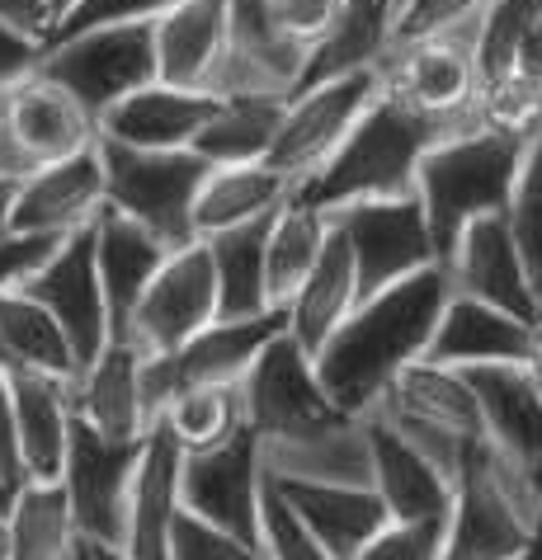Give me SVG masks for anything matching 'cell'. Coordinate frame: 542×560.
<instances>
[{"mask_svg": "<svg viewBox=\"0 0 542 560\" xmlns=\"http://www.w3.org/2000/svg\"><path fill=\"white\" fill-rule=\"evenodd\" d=\"M448 298H453V283H448L443 264L415 269L359 298V306L339 320V330L312 353L321 392L345 415L373 410L396 372L425 358Z\"/></svg>", "mask_w": 542, "mask_h": 560, "instance_id": "cell-1", "label": "cell"}, {"mask_svg": "<svg viewBox=\"0 0 542 560\" xmlns=\"http://www.w3.org/2000/svg\"><path fill=\"white\" fill-rule=\"evenodd\" d=\"M529 132L505 128V122H482V128L439 137V142L420 155L415 194H420L434 259L439 264H448L468 222H476V217H486V212H505L519 161H523V147H529Z\"/></svg>", "mask_w": 542, "mask_h": 560, "instance_id": "cell-2", "label": "cell"}, {"mask_svg": "<svg viewBox=\"0 0 542 560\" xmlns=\"http://www.w3.org/2000/svg\"><path fill=\"white\" fill-rule=\"evenodd\" d=\"M448 137L439 122L396 104L392 95H378L368 114L354 122L325 161L307 179L292 184L298 203H312L321 212H335L359 198H401L415 194V170L420 155Z\"/></svg>", "mask_w": 542, "mask_h": 560, "instance_id": "cell-3", "label": "cell"}, {"mask_svg": "<svg viewBox=\"0 0 542 560\" xmlns=\"http://www.w3.org/2000/svg\"><path fill=\"white\" fill-rule=\"evenodd\" d=\"M104 165V203L118 208L123 217L142 222L151 236L170 250L198 241L194 236V198L208 175V161L189 147L175 151H147V147H123L100 137L95 142Z\"/></svg>", "mask_w": 542, "mask_h": 560, "instance_id": "cell-4", "label": "cell"}, {"mask_svg": "<svg viewBox=\"0 0 542 560\" xmlns=\"http://www.w3.org/2000/svg\"><path fill=\"white\" fill-rule=\"evenodd\" d=\"M38 75H48L67 95L95 118L114 108L123 95L157 81V38L151 20L137 24H100L67 38H48L38 57Z\"/></svg>", "mask_w": 542, "mask_h": 560, "instance_id": "cell-5", "label": "cell"}, {"mask_svg": "<svg viewBox=\"0 0 542 560\" xmlns=\"http://www.w3.org/2000/svg\"><path fill=\"white\" fill-rule=\"evenodd\" d=\"M476 20V14H472ZM472 20L443 34L401 43L382 57V95L434 118L443 132L482 128L476 108V57H472Z\"/></svg>", "mask_w": 542, "mask_h": 560, "instance_id": "cell-6", "label": "cell"}, {"mask_svg": "<svg viewBox=\"0 0 542 560\" xmlns=\"http://www.w3.org/2000/svg\"><path fill=\"white\" fill-rule=\"evenodd\" d=\"M245 429L265 443H284L298 433H316L335 419H345V410L321 392L316 363L288 330H278L265 349L255 353V363L245 368V377L237 382Z\"/></svg>", "mask_w": 542, "mask_h": 560, "instance_id": "cell-7", "label": "cell"}, {"mask_svg": "<svg viewBox=\"0 0 542 560\" xmlns=\"http://www.w3.org/2000/svg\"><path fill=\"white\" fill-rule=\"evenodd\" d=\"M142 439H108V433L90 429L85 419H71V439H67L57 486L67 494V509L81 541L123 547L128 486H132L137 457H142Z\"/></svg>", "mask_w": 542, "mask_h": 560, "instance_id": "cell-8", "label": "cell"}, {"mask_svg": "<svg viewBox=\"0 0 542 560\" xmlns=\"http://www.w3.org/2000/svg\"><path fill=\"white\" fill-rule=\"evenodd\" d=\"M284 330V311H265V316L245 320H208L198 335H189L180 349L170 353H142V400L147 415L157 424L165 400L184 392V386H227L241 382L245 368L255 363V353Z\"/></svg>", "mask_w": 542, "mask_h": 560, "instance_id": "cell-9", "label": "cell"}, {"mask_svg": "<svg viewBox=\"0 0 542 560\" xmlns=\"http://www.w3.org/2000/svg\"><path fill=\"white\" fill-rule=\"evenodd\" d=\"M378 95H382V67L331 75V81L292 90L265 161L278 170V175H288L292 184L307 179L325 155L345 142V132L368 114V104Z\"/></svg>", "mask_w": 542, "mask_h": 560, "instance_id": "cell-10", "label": "cell"}, {"mask_svg": "<svg viewBox=\"0 0 542 560\" xmlns=\"http://www.w3.org/2000/svg\"><path fill=\"white\" fill-rule=\"evenodd\" d=\"M325 217L345 231L364 298L368 292H378V288H387V283H396V278L415 273V269L439 264L434 259V241H429L420 194L359 198V203H345V208H335Z\"/></svg>", "mask_w": 542, "mask_h": 560, "instance_id": "cell-11", "label": "cell"}, {"mask_svg": "<svg viewBox=\"0 0 542 560\" xmlns=\"http://www.w3.org/2000/svg\"><path fill=\"white\" fill-rule=\"evenodd\" d=\"M217 320V278L204 241H189L161 259L147 292L128 316V345L137 353H170Z\"/></svg>", "mask_w": 542, "mask_h": 560, "instance_id": "cell-12", "label": "cell"}, {"mask_svg": "<svg viewBox=\"0 0 542 560\" xmlns=\"http://www.w3.org/2000/svg\"><path fill=\"white\" fill-rule=\"evenodd\" d=\"M0 142H5V161L14 175H28L38 165L90 151L100 142V128L61 85L28 71L20 85L0 95Z\"/></svg>", "mask_w": 542, "mask_h": 560, "instance_id": "cell-13", "label": "cell"}, {"mask_svg": "<svg viewBox=\"0 0 542 560\" xmlns=\"http://www.w3.org/2000/svg\"><path fill=\"white\" fill-rule=\"evenodd\" d=\"M260 490H265V453L251 429L231 433L217 447L184 453L180 466V504L194 509L198 518L227 527L245 547H255L260 523Z\"/></svg>", "mask_w": 542, "mask_h": 560, "instance_id": "cell-14", "label": "cell"}, {"mask_svg": "<svg viewBox=\"0 0 542 560\" xmlns=\"http://www.w3.org/2000/svg\"><path fill=\"white\" fill-rule=\"evenodd\" d=\"M28 298L48 306V316L61 325L76 353V368L95 363V353L108 345V311L95 273V231L81 226L57 241V250L20 283Z\"/></svg>", "mask_w": 542, "mask_h": 560, "instance_id": "cell-15", "label": "cell"}, {"mask_svg": "<svg viewBox=\"0 0 542 560\" xmlns=\"http://www.w3.org/2000/svg\"><path fill=\"white\" fill-rule=\"evenodd\" d=\"M443 269H448L453 292H462V298L500 306L523 325L542 320V298L533 292V278L519 259V245L509 236L505 212H486V217H476V222L462 226V236H458Z\"/></svg>", "mask_w": 542, "mask_h": 560, "instance_id": "cell-16", "label": "cell"}, {"mask_svg": "<svg viewBox=\"0 0 542 560\" xmlns=\"http://www.w3.org/2000/svg\"><path fill=\"white\" fill-rule=\"evenodd\" d=\"M104 208V165L100 151H76L67 161L38 165L20 175L10 208V231L24 236H71L90 226Z\"/></svg>", "mask_w": 542, "mask_h": 560, "instance_id": "cell-17", "label": "cell"}, {"mask_svg": "<svg viewBox=\"0 0 542 560\" xmlns=\"http://www.w3.org/2000/svg\"><path fill=\"white\" fill-rule=\"evenodd\" d=\"M368 439V486L392 518H448L453 480L434 466L420 447H411L378 410L359 415Z\"/></svg>", "mask_w": 542, "mask_h": 560, "instance_id": "cell-18", "label": "cell"}, {"mask_svg": "<svg viewBox=\"0 0 542 560\" xmlns=\"http://www.w3.org/2000/svg\"><path fill=\"white\" fill-rule=\"evenodd\" d=\"M482 406L486 443H495L509 462L542 476V386L523 363H486L462 368Z\"/></svg>", "mask_w": 542, "mask_h": 560, "instance_id": "cell-19", "label": "cell"}, {"mask_svg": "<svg viewBox=\"0 0 542 560\" xmlns=\"http://www.w3.org/2000/svg\"><path fill=\"white\" fill-rule=\"evenodd\" d=\"M373 410L420 429H439L448 439H486L482 406H476L468 372L429 363V358H415V363L401 368Z\"/></svg>", "mask_w": 542, "mask_h": 560, "instance_id": "cell-20", "label": "cell"}, {"mask_svg": "<svg viewBox=\"0 0 542 560\" xmlns=\"http://www.w3.org/2000/svg\"><path fill=\"white\" fill-rule=\"evenodd\" d=\"M217 108L212 90H180L165 81H151L132 95H123L114 108L100 114V137L123 147H147V151H175L189 147L198 128Z\"/></svg>", "mask_w": 542, "mask_h": 560, "instance_id": "cell-21", "label": "cell"}, {"mask_svg": "<svg viewBox=\"0 0 542 560\" xmlns=\"http://www.w3.org/2000/svg\"><path fill=\"white\" fill-rule=\"evenodd\" d=\"M90 231H95V273L104 292V311H108V339H123L137 298L147 292L151 273L170 255V245H161L142 222H132V217H123L108 203L90 222Z\"/></svg>", "mask_w": 542, "mask_h": 560, "instance_id": "cell-22", "label": "cell"}, {"mask_svg": "<svg viewBox=\"0 0 542 560\" xmlns=\"http://www.w3.org/2000/svg\"><path fill=\"white\" fill-rule=\"evenodd\" d=\"M71 410L90 429L108 439H142L151 429L147 400H142V353L128 339H108L71 382Z\"/></svg>", "mask_w": 542, "mask_h": 560, "instance_id": "cell-23", "label": "cell"}, {"mask_svg": "<svg viewBox=\"0 0 542 560\" xmlns=\"http://www.w3.org/2000/svg\"><path fill=\"white\" fill-rule=\"evenodd\" d=\"M157 81L180 90H212L227 57V0H180L151 20Z\"/></svg>", "mask_w": 542, "mask_h": 560, "instance_id": "cell-24", "label": "cell"}, {"mask_svg": "<svg viewBox=\"0 0 542 560\" xmlns=\"http://www.w3.org/2000/svg\"><path fill=\"white\" fill-rule=\"evenodd\" d=\"M180 466L184 447L161 424H151L128 486V518H123V551L132 560H165V537L180 509Z\"/></svg>", "mask_w": 542, "mask_h": 560, "instance_id": "cell-25", "label": "cell"}, {"mask_svg": "<svg viewBox=\"0 0 542 560\" xmlns=\"http://www.w3.org/2000/svg\"><path fill=\"white\" fill-rule=\"evenodd\" d=\"M533 339V325L515 320L500 306H486L476 298H453L443 302L439 325H434L425 358L443 368H486V363H523Z\"/></svg>", "mask_w": 542, "mask_h": 560, "instance_id": "cell-26", "label": "cell"}, {"mask_svg": "<svg viewBox=\"0 0 542 560\" xmlns=\"http://www.w3.org/2000/svg\"><path fill=\"white\" fill-rule=\"evenodd\" d=\"M269 480L298 509V518L312 527V537L331 551V560H354L373 541L378 527L392 518L373 494V486H331V480H288V476H269Z\"/></svg>", "mask_w": 542, "mask_h": 560, "instance_id": "cell-27", "label": "cell"}, {"mask_svg": "<svg viewBox=\"0 0 542 560\" xmlns=\"http://www.w3.org/2000/svg\"><path fill=\"white\" fill-rule=\"evenodd\" d=\"M10 382V406H14V433H20V462L24 480L53 486L61 476V457H67L71 439V382L48 377V372H5Z\"/></svg>", "mask_w": 542, "mask_h": 560, "instance_id": "cell-28", "label": "cell"}, {"mask_svg": "<svg viewBox=\"0 0 542 560\" xmlns=\"http://www.w3.org/2000/svg\"><path fill=\"white\" fill-rule=\"evenodd\" d=\"M392 28H396V0H339L331 24L312 38V48L302 57L298 90L331 81V75L382 67V57L392 52Z\"/></svg>", "mask_w": 542, "mask_h": 560, "instance_id": "cell-29", "label": "cell"}, {"mask_svg": "<svg viewBox=\"0 0 542 560\" xmlns=\"http://www.w3.org/2000/svg\"><path fill=\"white\" fill-rule=\"evenodd\" d=\"M359 298L364 292H359V273H354L349 241H345V231L331 222L312 273L302 278L298 292H292L288 306H284V330L298 339L307 353H316L325 339L339 330V320L359 306Z\"/></svg>", "mask_w": 542, "mask_h": 560, "instance_id": "cell-30", "label": "cell"}, {"mask_svg": "<svg viewBox=\"0 0 542 560\" xmlns=\"http://www.w3.org/2000/svg\"><path fill=\"white\" fill-rule=\"evenodd\" d=\"M265 471L288 480H331V486H368V439L359 415H345L316 433L265 443Z\"/></svg>", "mask_w": 542, "mask_h": 560, "instance_id": "cell-31", "label": "cell"}, {"mask_svg": "<svg viewBox=\"0 0 542 560\" xmlns=\"http://www.w3.org/2000/svg\"><path fill=\"white\" fill-rule=\"evenodd\" d=\"M292 194V179L278 175L269 161H245V165H212L194 198V236H217L241 222L274 212Z\"/></svg>", "mask_w": 542, "mask_h": 560, "instance_id": "cell-32", "label": "cell"}, {"mask_svg": "<svg viewBox=\"0 0 542 560\" xmlns=\"http://www.w3.org/2000/svg\"><path fill=\"white\" fill-rule=\"evenodd\" d=\"M274 212L255 217V222H241L231 231H217V236H204L212 278H217V316L222 320H245V316L274 311L265 292V241H269Z\"/></svg>", "mask_w": 542, "mask_h": 560, "instance_id": "cell-33", "label": "cell"}, {"mask_svg": "<svg viewBox=\"0 0 542 560\" xmlns=\"http://www.w3.org/2000/svg\"><path fill=\"white\" fill-rule=\"evenodd\" d=\"M284 104L278 95H217V108L198 128L189 151H198L208 165H245L265 161L278 122H284Z\"/></svg>", "mask_w": 542, "mask_h": 560, "instance_id": "cell-34", "label": "cell"}, {"mask_svg": "<svg viewBox=\"0 0 542 560\" xmlns=\"http://www.w3.org/2000/svg\"><path fill=\"white\" fill-rule=\"evenodd\" d=\"M0 349H5V363L20 372H48L61 382H76V372H81L61 325L24 288L0 292Z\"/></svg>", "mask_w": 542, "mask_h": 560, "instance_id": "cell-35", "label": "cell"}, {"mask_svg": "<svg viewBox=\"0 0 542 560\" xmlns=\"http://www.w3.org/2000/svg\"><path fill=\"white\" fill-rule=\"evenodd\" d=\"M325 231H331V217L312 203H298V198H284L278 212L269 217V241H265V292L269 306L284 311L288 298L298 292V283L312 273V264L325 245Z\"/></svg>", "mask_w": 542, "mask_h": 560, "instance_id": "cell-36", "label": "cell"}, {"mask_svg": "<svg viewBox=\"0 0 542 560\" xmlns=\"http://www.w3.org/2000/svg\"><path fill=\"white\" fill-rule=\"evenodd\" d=\"M10 560H85V541L57 480H28L10 500Z\"/></svg>", "mask_w": 542, "mask_h": 560, "instance_id": "cell-37", "label": "cell"}, {"mask_svg": "<svg viewBox=\"0 0 542 560\" xmlns=\"http://www.w3.org/2000/svg\"><path fill=\"white\" fill-rule=\"evenodd\" d=\"M157 424L184 447V453L227 443L231 433L245 429V410H241L237 382H227V386H184V392H175L165 400V410L157 415Z\"/></svg>", "mask_w": 542, "mask_h": 560, "instance_id": "cell-38", "label": "cell"}, {"mask_svg": "<svg viewBox=\"0 0 542 560\" xmlns=\"http://www.w3.org/2000/svg\"><path fill=\"white\" fill-rule=\"evenodd\" d=\"M255 551H260V560H331V551L312 537V527L298 518V509L278 494L269 476H265V490H260Z\"/></svg>", "mask_w": 542, "mask_h": 560, "instance_id": "cell-39", "label": "cell"}, {"mask_svg": "<svg viewBox=\"0 0 542 560\" xmlns=\"http://www.w3.org/2000/svg\"><path fill=\"white\" fill-rule=\"evenodd\" d=\"M165 560H260L255 547H245L241 537H231L227 527H217L208 518H198L194 509H175L165 537Z\"/></svg>", "mask_w": 542, "mask_h": 560, "instance_id": "cell-40", "label": "cell"}, {"mask_svg": "<svg viewBox=\"0 0 542 560\" xmlns=\"http://www.w3.org/2000/svg\"><path fill=\"white\" fill-rule=\"evenodd\" d=\"M443 518H387L354 560H439Z\"/></svg>", "mask_w": 542, "mask_h": 560, "instance_id": "cell-41", "label": "cell"}, {"mask_svg": "<svg viewBox=\"0 0 542 560\" xmlns=\"http://www.w3.org/2000/svg\"><path fill=\"white\" fill-rule=\"evenodd\" d=\"M180 0H76V5L53 24L48 38H67L81 28H100V24H137V20H157ZM43 38V43H48Z\"/></svg>", "mask_w": 542, "mask_h": 560, "instance_id": "cell-42", "label": "cell"}, {"mask_svg": "<svg viewBox=\"0 0 542 560\" xmlns=\"http://www.w3.org/2000/svg\"><path fill=\"white\" fill-rule=\"evenodd\" d=\"M486 0H401L396 5V28H392V48L429 34H443L453 24H468Z\"/></svg>", "mask_w": 542, "mask_h": 560, "instance_id": "cell-43", "label": "cell"}, {"mask_svg": "<svg viewBox=\"0 0 542 560\" xmlns=\"http://www.w3.org/2000/svg\"><path fill=\"white\" fill-rule=\"evenodd\" d=\"M57 241L61 236H24V231H10V236H0V292L20 288L24 278L57 250Z\"/></svg>", "mask_w": 542, "mask_h": 560, "instance_id": "cell-44", "label": "cell"}, {"mask_svg": "<svg viewBox=\"0 0 542 560\" xmlns=\"http://www.w3.org/2000/svg\"><path fill=\"white\" fill-rule=\"evenodd\" d=\"M24 480V462H20V433H14V406H10V382L0 372V494L14 500Z\"/></svg>", "mask_w": 542, "mask_h": 560, "instance_id": "cell-45", "label": "cell"}, {"mask_svg": "<svg viewBox=\"0 0 542 560\" xmlns=\"http://www.w3.org/2000/svg\"><path fill=\"white\" fill-rule=\"evenodd\" d=\"M38 57H43V43L20 34V28L0 24V95L10 85H20L28 71H38Z\"/></svg>", "mask_w": 542, "mask_h": 560, "instance_id": "cell-46", "label": "cell"}, {"mask_svg": "<svg viewBox=\"0 0 542 560\" xmlns=\"http://www.w3.org/2000/svg\"><path fill=\"white\" fill-rule=\"evenodd\" d=\"M0 24H10L43 43L53 34V5L48 0H0Z\"/></svg>", "mask_w": 542, "mask_h": 560, "instance_id": "cell-47", "label": "cell"}, {"mask_svg": "<svg viewBox=\"0 0 542 560\" xmlns=\"http://www.w3.org/2000/svg\"><path fill=\"white\" fill-rule=\"evenodd\" d=\"M14 189H20V175L0 170V236H10V208H14Z\"/></svg>", "mask_w": 542, "mask_h": 560, "instance_id": "cell-48", "label": "cell"}, {"mask_svg": "<svg viewBox=\"0 0 542 560\" xmlns=\"http://www.w3.org/2000/svg\"><path fill=\"white\" fill-rule=\"evenodd\" d=\"M523 368L538 377V386H542V320L533 325V339H529V353H523Z\"/></svg>", "mask_w": 542, "mask_h": 560, "instance_id": "cell-49", "label": "cell"}, {"mask_svg": "<svg viewBox=\"0 0 542 560\" xmlns=\"http://www.w3.org/2000/svg\"><path fill=\"white\" fill-rule=\"evenodd\" d=\"M85 560H132L123 547H95V541H85Z\"/></svg>", "mask_w": 542, "mask_h": 560, "instance_id": "cell-50", "label": "cell"}, {"mask_svg": "<svg viewBox=\"0 0 542 560\" xmlns=\"http://www.w3.org/2000/svg\"><path fill=\"white\" fill-rule=\"evenodd\" d=\"M0 560H10V509H0Z\"/></svg>", "mask_w": 542, "mask_h": 560, "instance_id": "cell-51", "label": "cell"}, {"mask_svg": "<svg viewBox=\"0 0 542 560\" xmlns=\"http://www.w3.org/2000/svg\"><path fill=\"white\" fill-rule=\"evenodd\" d=\"M48 5H53V24H57V20H61V14H67V10L76 5V0H48Z\"/></svg>", "mask_w": 542, "mask_h": 560, "instance_id": "cell-52", "label": "cell"}, {"mask_svg": "<svg viewBox=\"0 0 542 560\" xmlns=\"http://www.w3.org/2000/svg\"><path fill=\"white\" fill-rule=\"evenodd\" d=\"M519 560H542V547H533V551H523Z\"/></svg>", "mask_w": 542, "mask_h": 560, "instance_id": "cell-53", "label": "cell"}, {"mask_svg": "<svg viewBox=\"0 0 542 560\" xmlns=\"http://www.w3.org/2000/svg\"><path fill=\"white\" fill-rule=\"evenodd\" d=\"M0 170H10V161H5V142H0ZM10 175H14V170H10Z\"/></svg>", "mask_w": 542, "mask_h": 560, "instance_id": "cell-54", "label": "cell"}, {"mask_svg": "<svg viewBox=\"0 0 542 560\" xmlns=\"http://www.w3.org/2000/svg\"><path fill=\"white\" fill-rule=\"evenodd\" d=\"M0 372H10V363H5V349H0Z\"/></svg>", "mask_w": 542, "mask_h": 560, "instance_id": "cell-55", "label": "cell"}, {"mask_svg": "<svg viewBox=\"0 0 542 560\" xmlns=\"http://www.w3.org/2000/svg\"><path fill=\"white\" fill-rule=\"evenodd\" d=\"M0 504H10V500H5V494H0Z\"/></svg>", "mask_w": 542, "mask_h": 560, "instance_id": "cell-56", "label": "cell"}, {"mask_svg": "<svg viewBox=\"0 0 542 560\" xmlns=\"http://www.w3.org/2000/svg\"><path fill=\"white\" fill-rule=\"evenodd\" d=\"M0 509H10V504H0Z\"/></svg>", "mask_w": 542, "mask_h": 560, "instance_id": "cell-57", "label": "cell"}, {"mask_svg": "<svg viewBox=\"0 0 542 560\" xmlns=\"http://www.w3.org/2000/svg\"><path fill=\"white\" fill-rule=\"evenodd\" d=\"M396 5H401V0H396Z\"/></svg>", "mask_w": 542, "mask_h": 560, "instance_id": "cell-58", "label": "cell"}]
</instances>
